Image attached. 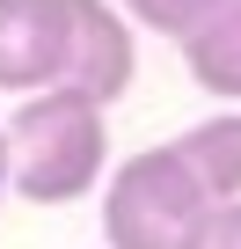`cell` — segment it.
I'll use <instances>...</instances> for the list:
<instances>
[{
    "label": "cell",
    "instance_id": "obj_6",
    "mask_svg": "<svg viewBox=\"0 0 241 249\" xmlns=\"http://www.w3.org/2000/svg\"><path fill=\"white\" fill-rule=\"evenodd\" d=\"M176 154L190 161V176L205 183V198H241V103H219L212 117L183 124L176 132Z\"/></svg>",
    "mask_w": 241,
    "mask_h": 249
},
{
    "label": "cell",
    "instance_id": "obj_4",
    "mask_svg": "<svg viewBox=\"0 0 241 249\" xmlns=\"http://www.w3.org/2000/svg\"><path fill=\"white\" fill-rule=\"evenodd\" d=\"M66 73V0H0V95H37Z\"/></svg>",
    "mask_w": 241,
    "mask_h": 249
},
{
    "label": "cell",
    "instance_id": "obj_5",
    "mask_svg": "<svg viewBox=\"0 0 241 249\" xmlns=\"http://www.w3.org/2000/svg\"><path fill=\"white\" fill-rule=\"evenodd\" d=\"M176 52L212 103H241V0H205V15L176 37Z\"/></svg>",
    "mask_w": 241,
    "mask_h": 249
},
{
    "label": "cell",
    "instance_id": "obj_2",
    "mask_svg": "<svg viewBox=\"0 0 241 249\" xmlns=\"http://www.w3.org/2000/svg\"><path fill=\"white\" fill-rule=\"evenodd\" d=\"M205 205L212 198L176 154V140L139 147L125 161H110L102 176V249H183Z\"/></svg>",
    "mask_w": 241,
    "mask_h": 249
},
{
    "label": "cell",
    "instance_id": "obj_9",
    "mask_svg": "<svg viewBox=\"0 0 241 249\" xmlns=\"http://www.w3.org/2000/svg\"><path fill=\"white\" fill-rule=\"evenodd\" d=\"M15 191H8V124H0V205H8Z\"/></svg>",
    "mask_w": 241,
    "mask_h": 249
},
{
    "label": "cell",
    "instance_id": "obj_7",
    "mask_svg": "<svg viewBox=\"0 0 241 249\" xmlns=\"http://www.w3.org/2000/svg\"><path fill=\"white\" fill-rule=\"evenodd\" d=\"M117 8H125L132 15V30H154V37H183L197 15H205V0H117Z\"/></svg>",
    "mask_w": 241,
    "mask_h": 249
},
{
    "label": "cell",
    "instance_id": "obj_8",
    "mask_svg": "<svg viewBox=\"0 0 241 249\" xmlns=\"http://www.w3.org/2000/svg\"><path fill=\"white\" fill-rule=\"evenodd\" d=\"M183 249H241V198L205 205V220L190 227V242H183Z\"/></svg>",
    "mask_w": 241,
    "mask_h": 249
},
{
    "label": "cell",
    "instance_id": "obj_1",
    "mask_svg": "<svg viewBox=\"0 0 241 249\" xmlns=\"http://www.w3.org/2000/svg\"><path fill=\"white\" fill-rule=\"evenodd\" d=\"M8 124V191L30 205H80L110 176V110L80 88L15 95Z\"/></svg>",
    "mask_w": 241,
    "mask_h": 249
},
{
    "label": "cell",
    "instance_id": "obj_3",
    "mask_svg": "<svg viewBox=\"0 0 241 249\" xmlns=\"http://www.w3.org/2000/svg\"><path fill=\"white\" fill-rule=\"evenodd\" d=\"M139 73V30L117 0H66V88L95 95L102 110L132 95Z\"/></svg>",
    "mask_w": 241,
    "mask_h": 249
}]
</instances>
